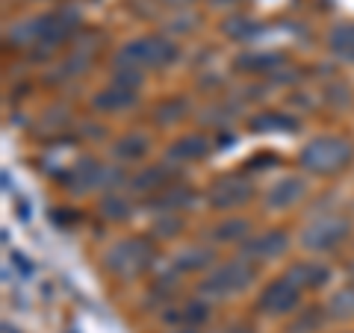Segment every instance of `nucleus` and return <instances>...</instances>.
<instances>
[{
  "label": "nucleus",
  "mask_w": 354,
  "mask_h": 333,
  "mask_svg": "<svg viewBox=\"0 0 354 333\" xmlns=\"http://www.w3.org/2000/svg\"><path fill=\"white\" fill-rule=\"evenodd\" d=\"M77 27H80V15L65 6L57 9V12L21 21V24L12 27L9 39L15 44H24V48H53V44H62Z\"/></svg>",
  "instance_id": "nucleus-1"
},
{
  "label": "nucleus",
  "mask_w": 354,
  "mask_h": 333,
  "mask_svg": "<svg viewBox=\"0 0 354 333\" xmlns=\"http://www.w3.org/2000/svg\"><path fill=\"white\" fill-rule=\"evenodd\" d=\"M177 59V44L169 41L165 36H142L127 41L115 57V68H133V71H145V68H165Z\"/></svg>",
  "instance_id": "nucleus-2"
},
{
  "label": "nucleus",
  "mask_w": 354,
  "mask_h": 333,
  "mask_svg": "<svg viewBox=\"0 0 354 333\" xmlns=\"http://www.w3.org/2000/svg\"><path fill=\"white\" fill-rule=\"evenodd\" d=\"M351 157H354V151H351V145L346 139L316 136L301 148L298 162H301V169L310 171V174H337L342 169H348Z\"/></svg>",
  "instance_id": "nucleus-3"
},
{
  "label": "nucleus",
  "mask_w": 354,
  "mask_h": 333,
  "mask_svg": "<svg viewBox=\"0 0 354 333\" xmlns=\"http://www.w3.org/2000/svg\"><path fill=\"white\" fill-rule=\"evenodd\" d=\"M257 280V263L251 260H227L221 265H213L204 277H201V289L209 298H234L239 292H245L248 286Z\"/></svg>",
  "instance_id": "nucleus-4"
},
{
  "label": "nucleus",
  "mask_w": 354,
  "mask_h": 333,
  "mask_svg": "<svg viewBox=\"0 0 354 333\" xmlns=\"http://www.w3.org/2000/svg\"><path fill=\"white\" fill-rule=\"evenodd\" d=\"M104 265L109 274L121 277V280H133V277L145 274L153 265V245L142 236L121 239L104 254Z\"/></svg>",
  "instance_id": "nucleus-5"
},
{
  "label": "nucleus",
  "mask_w": 354,
  "mask_h": 333,
  "mask_svg": "<svg viewBox=\"0 0 354 333\" xmlns=\"http://www.w3.org/2000/svg\"><path fill=\"white\" fill-rule=\"evenodd\" d=\"M348 233H351V221L346 216H322V218H313L301 230V245L307 251H319V254L334 251L348 239Z\"/></svg>",
  "instance_id": "nucleus-6"
},
{
  "label": "nucleus",
  "mask_w": 354,
  "mask_h": 333,
  "mask_svg": "<svg viewBox=\"0 0 354 333\" xmlns=\"http://www.w3.org/2000/svg\"><path fill=\"white\" fill-rule=\"evenodd\" d=\"M254 198V186L251 180L239 174H227V177H218V180L207 189V201L213 209H221V213H227V209H236L242 204H248Z\"/></svg>",
  "instance_id": "nucleus-7"
},
{
  "label": "nucleus",
  "mask_w": 354,
  "mask_h": 333,
  "mask_svg": "<svg viewBox=\"0 0 354 333\" xmlns=\"http://www.w3.org/2000/svg\"><path fill=\"white\" fill-rule=\"evenodd\" d=\"M298 304H301V289L290 280V277H281V280H272L257 298V310L263 316H286L295 313Z\"/></svg>",
  "instance_id": "nucleus-8"
},
{
  "label": "nucleus",
  "mask_w": 354,
  "mask_h": 333,
  "mask_svg": "<svg viewBox=\"0 0 354 333\" xmlns=\"http://www.w3.org/2000/svg\"><path fill=\"white\" fill-rule=\"evenodd\" d=\"M109 177H113V174H109L95 157H83V160H77L68 169V174L62 177V183L68 186L74 195H86V192H92V189L104 186Z\"/></svg>",
  "instance_id": "nucleus-9"
},
{
  "label": "nucleus",
  "mask_w": 354,
  "mask_h": 333,
  "mask_svg": "<svg viewBox=\"0 0 354 333\" xmlns=\"http://www.w3.org/2000/svg\"><path fill=\"white\" fill-rule=\"evenodd\" d=\"M290 248V239H286L283 230H266L260 236H251L242 242V251H245V260L251 263H263V260H278Z\"/></svg>",
  "instance_id": "nucleus-10"
},
{
  "label": "nucleus",
  "mask_w": 354,
  "mask_h": 333,
  "mask_svg": "<svg viewBox=\"0 0 354 333\" xmlns=\"http://www.w3.org/2000/svg\"><path fill=\"white\" fill-rule=\"evenodd\" d=\"M307 195V183L301 177H281L278 183L269 186V192H266V207L269 209H290L295 207L301 198Z\"/></svg>",
  "instance_id": "nucleus-11"
},
{
  "label": "nucleus",
  "mask_w": 354,
  "mask_h": 333,
  "mask_svg": "<svg viewBox=\"0 0 354 333\" xmlns=\"http://www.w3.org/2000/svg\"><path fill=\"white\" fill-rule=\"evenodd\" d=\"M283 277H290V280H292L301 292H304V289H322V286H328V280H330V269H328L325 263L304 260V263H295Z\"/></svg>",
  "instance_id": "nucleus-12"
},
{
  "label": "nucleus",
  "mask_w": 354,
  "mask_h": 333,
  "mask_svg": "<svg viewBox=\"0 0 354 333\" xmlns=\"http://www.w3.org/2000/svg\"><path fill=\"white\" fill-rule=\"evenodd\" d=\"M207 153H209V139L198 136V133H192V136H180L169 145V160L171 162H195V160H204Z\"/></svg>",
  "instance_id": "nucleus-13"
},
{
  "label": "nucleus",
  "mask_w": 354,
  "mask_h": 333,
  "mask_svg": "<svg viewBox=\"0 0 354 333\" xmlns=\"http://www.w3.org/2000/svg\"><path fill=\"white\" fill-rule=\"evenodd\" d=\"M133 104H136V88H127L118 83H113L109 88H101L95 95V109H101V113H121V109H127Z\"/></svg>",
  "instance_id": "nucleus-14"
},
{
  "label": "nucleus",
  "mask_w": 354,
  "mask_h": 333,
  "mask_svg": "<svg viewBox=\"0 0 354 333\" xmlns=\"http://www.w3.org/2000/svg\"><path fill=\"white\" fill-rule=\"evenodd\" d=\"M148 151H151V139L145 133H127V136H121L113 145V153L121 162H136L142 157H148Z\"/></svg>",
  "instance_id": "nucleus-15"
},
{
  "label": "nucleus",
  "mask_w": 354,
  "mask_h": 333,
  "mask_svg": "<svg viewBox=\"0 0 354 333\" xmlns=\"http://www.w3.org/2000/svg\"><path fill=\"white\" fill-rule=\"evenodd\" d=\"M174 171L169 165H153V169H142L136 177H133V189H139V192H162V189H169Z\"/></svg>",
  "instance_id": "nucleus-16"
},
{
  "label": "nucleus",
  "mask_w": 354,
  "mask_h": 333,
  "mask_svg": "<svg viewBox=\"0 0 354 333\" xmlns=\"http://www.w3.org/2000/svg\"><path fill=\"white\" fill-rule=\"evenodd\" d=\"M213 263V251L209 248H186V251H180L177 257L171 260V269L174 272H180V274H189V272H201V269H207V265Z\"/></svg>",
  "instance_id": "nucleus-17"
},
{
  "label": "nucleus",
  "mask_w": 354,
  "mask_h": 333,
  "mask_svg": "<svg viewBox=\"0 0 354 333\" xmlns=\"http://www.w3.org/2000/svg\"><path fill=\"white\" fill-rule=\"evenodd\" d=\"M207 316H209V307L204 301H186L180 307H174V313H169L165 318L177 327H198L201 321H207Z\"/></svg>",
  "instance_id": "nucleus-18"
},
{
  "label": "nucleus",
  "mask_w": 354,
  "mask_h": 333,
  "mask_svg": "<svg viewBox=\"0 0 354 333\" xmlns=\"http://www.w3.org/2000/svg\"><path fill=\"white\" fill-rule=\"evenodd\" d=\"M281 62H283L281 53H269V50H248V53H242V57L236 59V68L248 71V74H266V71H272L274 65H281Z\"/></svg>",
  "instance_id": "nucleus-19"
},
{
  "label": "nucleus",
  "mask_w": 354,
  "mask_h": 333,
  "mask_svg": "<svg viewBox=\"0 0 354 333\" xmlns=\"http://www.w3.org/2000/svg\"><path fill=\"white\" fill-rule=\"evenodd\" d=\"M328 318H337V321H346V318H354V283L351 286H342L334 295L328 298Z\"/></svg>",
  "instance_id": "nucleus-20"
},
{
  "label": "nucleus",
  "mask_w": 354,
  "mask_h": 333,
  "mask_svg": "<svg viewBox=\"0 0 354 333\" xmlns=\"http://www.w3.org/2000/svg\"><path fill=\"white\" fill-rule=\"evenodd\" d=\"M328 48L339 59H354V24H337L328 32Z\"/></svg>",
  "instance_id": "nucleus-21"
},
{
  "label": "nucleus",
  "mask_w": 354,
  "mask_h": 333,
  "mask_svg": "<svg viewBox=\"0 0 354 333\" xmlns=\"http://www.w3.org/2000/svg\"><path fill=\"white\" fill-rule=\"evenodd\" d=\"M192 201H195V192L189 186H169V189H162L151 204L160 209H186Z\"/></svg>",
  "instance_id": "nucleus-22"
},
{
  "label": "nucleus",
  "mask_w": 354,
  "mask_h": 333,
  "mask_svg": "<svg viewBox=\"0 0 354 333\" xmlns=\"http://www.w3.org/2000/svg\"><path fill=\"white\" fill-rule=\"evenodd\" d=\"M251 130H257V133H292V130H298V121L290 115H281V113H263L251 121Z\"/></svg>",
  "instance_id": "nucleus-23"
},
{
  "label": "nucleus",
  "mask_w": 354,
  "mask_h": 333,
  "mask_svg": "<svg viewBox=\"0 0 354 333\" xmlns=\"http://www.w3.org/2000/svg\"><path fill=\"white\" fill-rule=\"evenodd\" d=\"M213 242H242V239H248V221H242V218H225V221H218V225L213 227Z\"/></svg>",
  "instance_id": "nucleus-24"
},
{
  "label": "nucleus",
  "mask_w": 354,
  "mask_h": 333,
  "mask_svg": "<svg viewBox=\"0 0 354 333\" xmlns=\"http://www.w3.org/2000/svg\"><path fill=\"white\" fill-rule=\"evenodd\" d=\"M101 213L106 218H113V221H124L130 213H133V207L124 195H118V192H109L104 201H101Z\"/></svg>",
  "instance_id": "nucleus-25"
},
{
  "label": "nucleus",
  "mask_w": 354,
  "mask_h": 333,
  "mask_svg": "<svg viewBox=\"0 0 354 333\" xmlns=\"http://www.w3.org/2000/svg\"><path fill=\"white\" fill-rule=\"evenodd\" d=\"M186 101L183 97H169V101L165 104H160V109H157V121L160 124H174L177 118H183L186 115Z\"/></svg>",
  "instance_id": "nucleus-26"
},
{
  "label": "nucleus",
  "mask_w": 354,
  "mask_h": 333,
  "mask_svg": "<svg viewBox=\"0 0 354 333\" xmlns=\"http://www.w3.org/2000/svg\"><path fill=\"white\" fill-rule=\"evenodd\" d=\"M251 27L254 24L248 18H230L225 24V32H227V36H234V39H242V36H248V32H251Z\"/></svg>",
  "instance_id": "nucleus-27"
},
{
  "label": "nucleus",
  "mask_w": 354,
  "mask_h": 333,
  "mask_svg": "<svg viewBox=\"0 0 354 333\" xmlns=\"http://www.w3.org/2000/svg\"><path fill=\"white\" fill-rule=\"evenodd\" d=\"M221 333H254L248 325H234V327H227V330H221Z\"/></svg>",
  "instance_id": "nucleus-28"
},
{
  "label": "nucleus",
  "mask_w": 354,
  "mask_h": 333,
  "mask_svg": "<svg viewBox=\"0 0 354 333\" xmlns=\"http://www.w3.org/2000/svg\"><path fill=\"white\" fill-rule=\"evenodd\" d=\"M165 3H169V6H186L189 0H165Z\"/></svg>",
  "instance_id": "nucleus-29"
},
{
  "label": "nucleus",
  "mask_w": 354,
  "mask_h": 333,
  "mask_svg": "<svg viewBox=\"0 0 354 333\" xmlns=\"http://www.w3.org/2000/svg\"><path fill=\"white\" fill-rule=\"evenodd\" d=\"M171 333H198V327H177V330H171Z\"/></svg>",
  "instance_id": "nucleus-30"
},
{
  "label": "nucleus",
  "mask_w": 354,
  "mask_h": 333,
  "mask_svg": "<svg viewBox=\"0 0 354 333\" xmlns=\"http://www.w3.org/2000/svg\"><path fill=\"white\" fill-rule=\"evenodd\" d=\"M216 3H234V0H216Z\"/></svg>",
  "instance_id": "nucleus-31"
}]
</instances>
